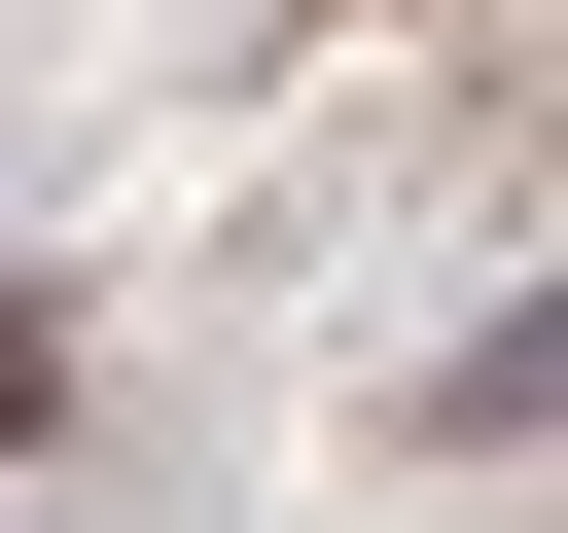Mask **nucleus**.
I'll use <instances>...</instances> for the list:
<instances>
[{
	"label": "nucleus",
	"instance_id": "nucleus-1",
	"mask_svg": "<svg viewBox=\"0 0 568 533\" xmlns=\"http://www.w3.org/2000/svg\"><path fill=\"white\" fill-rule=\"evenodd\" d=\"M36 391H71V320H36V284H0V462H36Z\"/></svg>",
	"mask_w": 568,
	"mask_h": 533
}]
</instances>
